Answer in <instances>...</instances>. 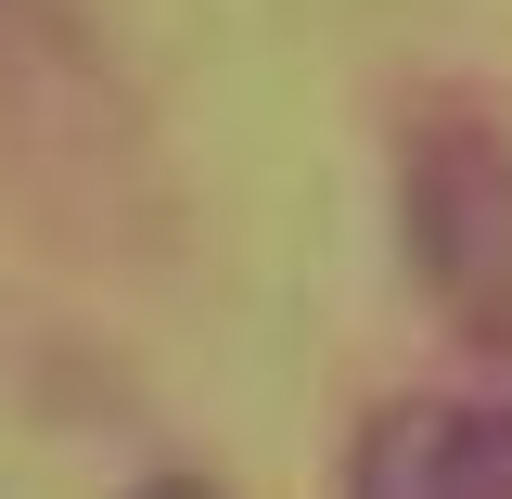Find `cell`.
<instances>
[{"label": "cell", "mask_w": 512, "mask_h": 499, "mask_svg": "<svg viewBox=\"0 0 512 499\" xmlns=\"http://www.w3.org/2000/svg\"><path fill=\"white\" fill-rule=\"evenodd\" d=\"M346 499H512V397H397L359 423Z\"/></svg>", "instance_id": "2"}, {"label": "cell", "mask_w": 512, "mask_h": 499, "mask_svg": "<svg viewBox=\"0 0 512 499\" xmlns=\"http://www.w3.org/2000/svg\"><path fill=\"white\" fill-rule=\"evenodd\" d=\"M141 499H218V487H141Z\"/></svg>", "instance_id": "4"}, {"label": "cell", "mask_w": 512, "mask_h": 499, "mask_svg": "<svg viewBox=\"0 0 512 499\" xmlns=\"http://www.w3.org/2000/svg\"><path fill=\"white\" fill-rule=\"evenodd\" d=\"M13 26H26V0H0V52H13Z\"/></svg>", "instance_id": "3"}, {"label": "cell", "mask_w": 512, "mask_h": 499, "mask_svg": "<svg viewBox=\"0 0 512 499\" xmlns=\"http://www.w3.org/2000/svg\"><path fill=\"white\" fill-rule=\"evenodd\" d=\"M397 205H410V269L474 346H512V141L487 116H423L410 128V167H397Z\"/></svg>", "instance_id": "1"}]
</instances>
